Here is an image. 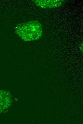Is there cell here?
Listing matches in <instances>:
<instances>
[{
    "mask_svg": "<svg viewBox=\"0 0 83 124\" xmlns=\"http://www.w3.org/2000/svg\"><path fill=\"white\" fill-rule=\"evenodd\" d=\"M9 100L8 93L4 91L0 90V112L7 108L9 104Z\"/></svg>",
    "mask_w": 83,
    "mask_h": 124,
    "instance_id": "3",
    "label": "cell"
},
{
    "mask_svg": "<svg viewBox=\"0 0 83 124\" xmlns=\"http://www.w3.org/2000/svg\"><path fill=\"white\" fill-rule=\"evenodd\" d=\"M15 29L16 34L25 41L38 39L42 34V25L36 21L19 24L16 26Z\"/></svg>",
    "mask_w": 83,
    "mask_h": 124,
    "instance_id": "1",
    "label": "cell"
},
{
    "mask_svg": "<svg viewBox=\"0 0 83 124\" xmlns=\"http://www.w3.org/2000/svg\"><path fill=\"white\" fill-rule=\"evenodd\" d=\"M35 4L42 8H51L58 7L63 4L65 0H36Z\"/></svg>",
    "mask_w": 83,
    "mask_h": 124,
    "instance_id": "2",
    "label": "cell"
}]
</instances>
